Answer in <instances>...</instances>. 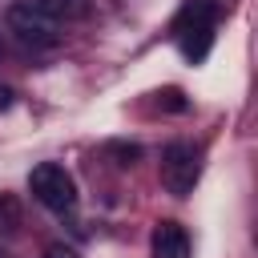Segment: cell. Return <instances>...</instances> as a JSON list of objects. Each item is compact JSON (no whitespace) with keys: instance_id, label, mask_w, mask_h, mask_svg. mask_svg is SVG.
I'll return each mask as SVG.
<instances>
[{"instance_id":"cell-9","label":"cell","mask_w":258,"mask_h":258,"mask_svg":"<svg viewBox=\"0 0 258 258\" xmlns=\"http://www.w3.org/2000/svg\"><path fill=\"white\" fill-rule=\"evenodd\" d=\"M12 97H16V93H12L8 85H0V113H4V109H12Z\"/></svg>"},{"instance_id":"cell-2","label":"cell","mask_w":258,"mask_h":258,"mask_svg":"<svg viewBox=\"0 0 258 258\" xmlns=\"http://www.w3.org/2000/svg\"><path fill=\"white\" fill-rule=\"evenodd\" d=\"M28 189H32V198H36L44 210H56V214H64V210L77 206V181H73V173H69L64 165H56V161L36 165V169L28 173Z\"/></svg>"},{"instance_id":"cell-10","label":"cell","mask_w":258,"mask_h":258,"mask_svg":"<svg viewBox=\"0 0 258 258\" xmlns=\"http://www.w3.org/2000/svg\"><path fill=\"white\" fill-rule=\"evenodd\" d=\"M0 60H4V32H0Z\"/></svg>"},{"instance_id":"cell-6","label":"cell","mask_w":258,"mask_h":258,"mask_svg":"<svg viewBox=\"0 0 258 258\" xmlns=\"http://www.w3.org/2000/svg\"><path fill=\"white\" fill-rule=\"evenodd\" d=\"M36 8H44L52 20H81V16H89V0H32Z\"/></svg>"},{"instance_id":"cell-5","label":"cell","mask_w":258,"mask_h":258,"mask_svg":"<svg viewBox=\"0 0 258 258\" xmlns=\"http://www.w3.org/2000/svg\"><path fill=\"white\" fill-rule=\"evenodd\" d=\"M149 246H153V258H189V234L181 222H157Z\"/></svg>"},{"instance_id":"cell-8","label":"cell","mask_w":258,"mask_h":258,"mask_svg":"<svg viewBox=\"0 0 258 258\" xmlns=\"http://www.w3.org/2000/svg\"><path fill=\"white\" fill-rule=\"evenodd\" d=\"M40 258H81V254H77V250H73V246H64V242H48V246H44V254H40Z\"/></svg>"},{"instance_id":"cell-1","label":"cell","mask_w":258,"mask_h":258,"mask_svg":"<svg viewBox=\"0 0 258 258\" xmlns=\"http://www.w3.org/2000/svg\"><path fill=\"white\" fill-rule=\"evenodd\" d=\"M4 32H12L24 48H52L60 40V20H52L32 0H16L4 12Z\"/></svg>"},{"instance_id":"cell-7","label":"cell","mask_w":258,"mask_h":258,"mask_svg":"<svg viewBox=\"0 0 258 258\" xmlns=\"http://www.w3.org/2000/svg\"><path fill=\"white\" fill-rule=\"evenodd\" d=\"M24 226V210L12 194H0V238H12Z\"/></svg>"},{"instance_id":"cell-4","label":"cell","mask_w":258,"mask_h":258,"mask_svg":"<svg viewBox=\"0 0 258 258\" xmlns=\"http://www.w3.org/2000/svg\"><path fill=\"white\" fill-rule=\"evenodd\" d=\"M218 4L214 0H185V8H181V16H177V32H181V40H185V48H189V40L198 36V56L206 52V44H210V32H214V24H218Z\"/></svg>"},{"instance_id":"cell-3","label":"cell","mask_w":258,"mask_h":258,"mask_svg":"<svg viewBox=\"0 0 258 258\" xmlns=\"http://www.w3.org/2000/svg\"><path fill=\"white\" fill-rule=\"evenodd\" d=\"M161 185L173 198H185L198 185V153H194V145L173 141V145L161 149Z\"/></svg>"}]
</instances>
